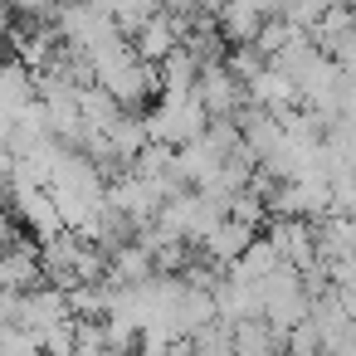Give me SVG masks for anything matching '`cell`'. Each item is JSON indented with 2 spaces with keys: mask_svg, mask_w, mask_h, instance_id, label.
Here are the masks:
<instances>
[{
  "mask_svg": "<svg viewBox=\"0 0 356 356\" xmlns=\"http://www.w3.org/2000/svg\"><path fill=\"white\" fill-rule=\"evenodd\" d=\"M268 244H273L278 259H283L288 268H298V273H307V268L322 264V259H317V234H312L307 220H273V225H268Z\"/></svg>",
  "mask_w": 356,
  "mask_h": 356,
  "instance_id": "6da1fadb",
  "label": "cell"
},
{
  "mask_svg": "<svg viewBox=\"0 0 356 356\" xmlns=\"http://www.w3.org/2000/svg\"><path fill=\"white\" fill-rule=\"evenodd\" d=\"M195 103L205 108V118H229V113L244 103V83H239L225 64H210V69H200V79H195Z\"/></svg>",
  "mask_w": 356,
  "mask_h": 356,
  "instance_id": "7a4b0ae2",
  "label": "cell"
},
{
  "mask_svg": "<svg viewBox=\"0 0 356 356\" xmlns=\"http://www.w3.org/2000/svg\"><path fill=\"white\" fill-rule=\"evenodd\" d=\"M215 30L234 44H254L259 30H264V15L254 10V0H225L220 15H215Z\"/></svg>",
  "mask_w": 356,
  "mask_h": 356,
  "instance_id": "3957f363",
  "label": "cell"
},
{
  "mask_svg": "<svg viewBox=\"0 0 356 356\" xmlns=\"http://www.w3.org/2000/svg\"><path fill=\"white\" fill-rule=\"evenodd\" d=\"M200 244L210 249V259L234 264V259H239V254L254 244V225H239V220H229V215H225V220H220V225H215V229H210Z\"/></svg>",
  "mask_w": 356,
  "mask_h": 356,
  "instance_id": "277c9868",
  "label": "cell"
},
{
  "mask_svg": "<svg viewBox=\"0 0 356 356\" xmlns=\"http://www.w3.org/2000/svg\"><path fill=\"white\" fill-rule=\"evenodd\" d=\"M234 332V341H229V356H278L283 351V337L259 317V322H239V327H229Z\"/></svg>",
  "mask_w": 356,
  "mask_h": 356,
  "instance_id": "5b68a950",
  "label": "cell"
},
{
  "mask_svg": "<svg viewBox=\"0 0 356 356\" xmlns=\"http://www.w3.org/2000/svg\"><path fill=\"white\" fill-rule=\"evenodd\" d=\"M273 268H283V259H278V249L268 244V239H254L239 259H234V268H229V278H239V283H264Z\"/></svg>",
  "mask_w": 356,
  "mask_h": 356,
  "instance_id": "8992f818",
  "label": "cell"
},
{
  "mask_svg": "<svg viewBox=\"0 0 356 356\" xmlns=\"http://www.w3.org/2000/svg\"><path fill=\"white\" fill-rule=\"evenodd\" d=\"M40 351L44 346H40V337L30 327H20V322L0 327V356H40Z\"/></svg>",
  "mask_w": 356,
  "mask_h": 356,
  "instance_id": "52a82bcc",
  "label": "cell"
},
{
  "mask_svg": "<svg viewBox=\"0 0 356 356\" xmlns=\"http://www.w3.org/2000/svg\"><path fill=\"white\" fill-rule=\"evenodd\" d=\"M346 10H351V20H356V6H346Z\"/></svg>",
  "mask_w": 356,
  "mask_h": 356,
  "instance_id": "ba28073f",
  "label": "cell"
},
{
  "mask_svg": "<svg viewBox=\"0 0 356 356\" xmlns=\"http://www.w3.org/2000/svg\"><path fill=\"white\" fill-rule=\"evenodd\" d=\"M341 6H356V0H341Z\"/></svg>",
  "mask_w": 356,
  "mask_h": 356,
  "instance_id": "9c48e42d",
  "label": "cell"
}]
</instances>
